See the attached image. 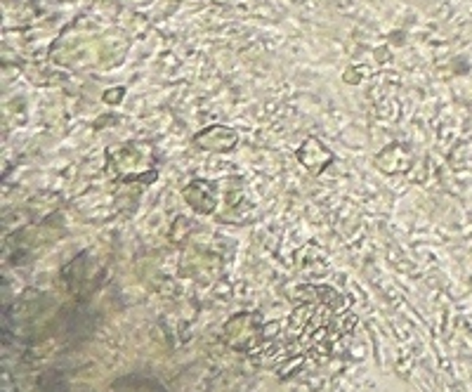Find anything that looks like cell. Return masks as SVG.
<instances>
[{
	"instance_id": "6da1fadb",
	"label": "cell",
	"mask_w": 472,
	"mask_h": 392,
	"mask_svg": "<svg viewBox=\"0 0 472 392\" xmlns=\"http://www.w3.org/2000/svg\"><path fill=\"white\" fill-rule=\"evenodd\" d=\"M199 145H203V149H229L231 145L236 142V133H231V130H227L222 126H213L208 128L206 133H201L199 138H196Z\"/></svg>"
},
{
	"instance_id": "7a4b0ae2",
	"label": "cell",
	"mask_w": 472,
	"mask_h": 392,
	"mask_svg": "<svg viewBox=\"0 0 472 392\" xmlns=\"http://www.w3.org/2000/svg\"><path fill=\"white\" fill-rule=\"evenodd\" d=\"M184 196H187V201L196 211H203V213L213 211V204H215L213 194H208V187L203 185V182H194L189 189H184Z\"/></svg>"
},
{
	"instance_id": "3957f363",
	"label": "cell",
	"mask_w": 472,
	"mask_h": 392,
	"mask_svg": "<svg viewBox=\"0 0 472 392\" xmlns=\"http://www.w3.org/2000/svg\"><path fill=\"white\" fill-rule=\"evenodd\" d=\"M118 388V385H133V388H152V385H156V388H161L158 383H154V381H137V378H128V381H116L113 383Z\"/></svg>"
}]
</instances>
